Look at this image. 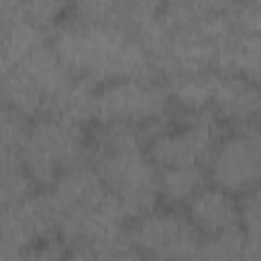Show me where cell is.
<instances>
[{
	"mask_svg": "<svg viewBox=\"0 0 261 261\" xmlns=\"http://www.w3.org/2000/svg\"><path fill=\"white\" fill-rule=\"evenodd\" d=\"M51 45L71 75L98 88L116 80L159 75L141 41L118 24L69 14L53 29Z\"/></svg>",
	"mask_w": 261,
	"mask_h": 261,
	"instance_id": "6da1fadb",
	"label": "cell"
},
{
	"mask_svg": "<svg viewBox=\"0 0 261 261\" xmlns=\"http://www.w3.org/2000/svg\"><path fill=\"white\" fill-rule=\"evenodd\" d=\"M90 153L102 181L130 220L157 208L159 167L149 155L145 128L98 122L92 130Z\"/></svg>",
	"mask_w": 261,
	"mask_h": 261,
	"instance_id": "7a4b0ae2",
	"label": "cell"
},
{
	"mask_svg": "<svg viewBox=\"0 0 261 261\" xmlns=\"http://www.w3.org/2000/svg\"><path fill=\"white\" fill-rule=\"evenodd\" d=\"M169 94L157 77H128L98 88L96 122L145 128L149 141L167 126Z\"/></svg>",
	"mask_w": 261,
	"mask_h": 261,
	"instance_id": "3957f363",
	"label": "cell"
},
{
	"mask_svg": "<svg viewBox=\"0 0 261 261\" xmlns=\"http://www.w3.org/2000/svg\"><path fill=\"white\" fill-rule=\"evenodd\" d=\"M86 147L84 126L43 114L31 120L20 157L31 177L49 188L61 171L86 159Z\"/></svg>",
	"mask_w": 261,
	"mask_h": 261,
	"instance_id": "277c9868",
	"label": "cell"
},
{
	"mask_svg": "<svg viewBox=\"0 0 261 261\" xmlns=\"http://www.w3.org/2000/svg\"><path fill=\"white\" fill-rule=\"evenodd\" d=\"M126 234L145 261H192L202 245V232L175 208H153L133 218Z\"/></svg>",
	"mask_w": 261,
	"mask_h": 261,
	"instance_id": "5b68a950",
	"label": "cell"
},
{
	"mask_svg": "<svg viewBox=\"0 0 261 261\" xmlns=\"http://www.w3.org/2000/svg\"><path fill=\"white\" fill-rule=\"evenodd\" d=\"M220 118L212 108L186 114L177 126H165L147 145L149 155L163 167L206 165L220 137Z\"/></svg>",
	"mask_w": 261,
	"mask_h": 261,
	"instance_id": "8992f818",
	"label": "cell"
},
{
	"mask_svg": "<svg viewBox=\"0 0 261 261\" xmlns=\"http://www.w3.org/2000/svg\"><path fill=\"white\" fill-rule=\"evenodd\" d=\"M206 169L214 186L243 196L261 181V153L243 130H234L218 141Z\"/></svg>",
	"mask_w": 261,
	"mask_h": 261,
	"instance_id": "52a82bcc",
	"label": "cell"
},
{
	"mask_svg": "<svg viewBox=\"0 0 261 261\" xmlns=\"http://www.w3.org/2000/svg\"><path fill=\"white\" fill-rule=\"evenodd\" d=\"M45 198L59 222L63 216L96 208L112 198L110 190L102 181L92 161L84 159L57 175V179L45 188Z\"/></svg>",
	"mask_w": 261,
	"mask_h": 261,
	"instance_id": "ba28073f",
	"label": "cell"
},
{
	"mask_svg": "<svg viewBox=\"0 0 261 261\" xmlns=\"http://www.w3.org/2000/svg\"><path fill=\"white\" fill-rule=\"evenodd\" d=\"M0 230L2 249L29 251L37 243L51 239V234L57 232V220L45 194L41 192L18 204L2 206Z\"/></svg>",
	"mask_w": 261,
	"mask_h": 261,
	"instance_id": "9c48e42d",
	"label": "cell"
},
{
	"mask_svg": "<svg viewBox=\"0 0 261 261\" xmlns=\"http://www.w3.org/2000/svg\"><path fill=\"white\" fill-rule=\"evenodd\" d=\"M212 110L224 122L245 128L261 120V84L237 73H218Z\"/></svg>",
	"mask_w": 261,
	"mask_h": 261,
	"instance_id": "30bf717a",
	"label": "cell"
},
{
	"mask_svg": "<svg viewBox=\"0 0 261 261\" xmlns=\"http://www.w3.org/2000/svg\"><path fill=\"white\" fill-rule=\"evenodd\" d=\"M186 214L206 237L241 230V204L234 194L206 184L188 204Z\"/></svg>",
	"mask_w": 261,
	"mask_h": 261,
	"instance_id": "8fae6325",
	"label": "cell"
},
{
	"mask_svg": "<svg viewBox=\"0 0 261 261\" xmlns=\"http://www.w3.org/2000/svg\"><path fill=\"white\" fill-rule=\"evenodd\" d=\"M53 31L16 14L12 0L0 2V69L24 61L33 51L51 43Z\"/></svg>",
	"mask_w": 261,
	"mask_h": 261,
	"instance_id": "7c38bea8",
	"label": "cell"
},
{
	"mask_svg": "<svg viewBox=\"0 0 261 261\" xmlns=\"http://www.w3.org/2000/svg\"><path fill=\"white\" fill-rule=\"evenodd\" d=\"M96 98L98 86L82 77H71L59 92H55L45 106V114L84 126L96 120Z\"/></svg>",
	"mask_w": 261,
	"mask_h": 261,
	"instance_id": "4fadbf2b",
	"label": "cell"
},
{
	"mask_svg": "<svg viewBox=\"0 0 261 261\" xmlns=\"http://www.w3.org/2000/svg\"><path fill=\"white\" fill-rule=\"evenodd\" d=\"M218 71H181L165 75V88L169 100L184 112L196 114L212 108L214 88Z\"/></svg>",
	"mask_w": 261,
	"mask_h": 261,
	"instance_id": "5bb4252c",
	"label": "cell"
},
{
	"mask_svg": "<svg viewBox=\"0 0 261 261\" xmlns=\"http://www.w3.org/2000/svg\"><path fill=\"white\" fill-rule=\"evenodd\" d=\"M2 104L20 112L22 116L35 120L45 114L47 98L41 92V88L20 69V67H8L2 69Z\"/></svg>",
	"mask_w": 261,
	"mask_h": 261,
	"instance_id": "9a60e30c",
	"label": "cell"
},
{
	"mask_svg": "<svg viewBox=\"0 0 261 261\" xmlns=\"http://www.w3.org/2000/svg\"><path fill=\"white\" fill-rule=\"evenodd\" d=\"M45 94V98L49 100L55 92H59L73 75L69 73V69L63 65L61 57L57 55V51L53 49L51 43L39 47L37 51H33L24 61H20L18 65ZM47 106V104H45Z\"/></svg>",
	"mask_w": 261,
	"mask_h": 261,
	"instance_id": "2e32d148",
	"label": "cell"
},
{
	"mask_svg": "<svg viewBox=\"0 0 261 261\" xmlns=\"http://www.w3.org/2000/svg\"><path fill=\"white\" fill-rule=\"evenodd\" d=\"M208 179L206 165H181L159 169V194L171 206L188 204Z\"/></svg>",
	"mask_w": 261,
	"mask_h": 261,
	"instance_id": "e0dca14e",
	"label": "cell"
},
{
	"mask_svg": "<svg viewBox=\"0 0 261 261\" xmlns=\"http://www.w3.org/2000/svg\"><path fill=\"white\" fill-rule=\"evenodd\" d=\"M192 261H261V245L249 241L243 230L206 237Z\"/></svg>",
	"mask_w": 261,
	"mask_h": 261,
	"instance_id": "ac0fdd59",
	"label": "cell"
},
{
	"mask_svg": "<svg viewBox=\"0 0 261 261\" xmlns=\"http://www.w3.org/2000/svg\"><path fill=\"white\" fill-rule=\"evenodd\" d=\"M31 118L2 104L0 114V163L2 165H20L22 145L29 135Z\"/></svg>",
	"mask_w": 261,
	"mask_h": 261,
	"instance_id": "d6986e66",
	"label": "cell"
},
{
	"mask_svg": "<svg viewBox=\"0 0 261 261\" xmlns=\"http://www.w3.org/2000/svg\"><path fill=\"white\" fill-rule=\"evenodd\" d=\"M67 261H145L141 253L128 241V234H120L102 243L69 247Z\"/></svg>",
	"mask_w": 261,
	"mask_h": 261,
	"instance_id": "ffe728a7",
	"label": "cell"
},
{
	"mask_svg": "<svg viewBox=\"0 0 261 261\" xmlns=\"http://www.w3.org/2000/svg\"><path fill=\"white\" fill-rule=\"evenodd\" d=\"M37 181L31 177L27 167L20 165H2V179H0V202L2 206L18 204L31 196H35Z\"/></svg>",
	"mask_w": 261,
	"mask_h": 261,
	"instance_id": "44dd1931",
	"label": "cell"
},
{
	"mask_svg": "<svg viewBox=\"0 0 261 261\" xmlns=\"http://www.w3.org/2000/svg\"><path fill=\"white\" fill-rule=\"evenodd\" d=\"M241 204V230L243 234L261 245V181L245 192L239 200Z\"/></svg>",
	"mask_w": 261,
	"mask_h": 261,
	"instance_id": "7402d4cb",
	"label": "cell"
},
{
	"mask_svg": "<svg viewBox=\"0 0 261 261\" xmlns=\"http://www.w3.org/2000/svg\"><path fill=\"white\" fill-rule=\"evenodd\" d=\"M69 247L61 239H45L27 251V261H67Z\"/></svg>",
	"mask_w": 261,
	"mask_h": 261,
	"instance_id": "603a6c76",
	"label": "cell"
},
{
	"mask_svg": "<svg viewBox=\"0 0 261 261\" xmlns=\"http://www.w3.org/2000/svg\"><path fill=\"white\" fill-rule=\"evenodd\" d=\"M239 130H243V133L251 139V143L259 149V153H261V120H259V122H253V124H249V126H245V128H239Z\"/></svg>",
	"mask_w": 261,
	"mask_h": 261,
	"instance_id": "cb8c5ba5",
	"label": "cell"
},
{
	"mask_svg": "<svg viewBox=\"0 0 261 261\" xmlns=\"http://www.w3.org/2000/svg\"><path fill=\"white\" fill-rule=\"evenodd\" d=\"M2 261H27V251L2 249Z\"/></svg>",
	"mask_w": 261,
	"mask_h": 261,
	"instance_id": "d4e9b609",
	"label": "cell"
}]
</instances>
